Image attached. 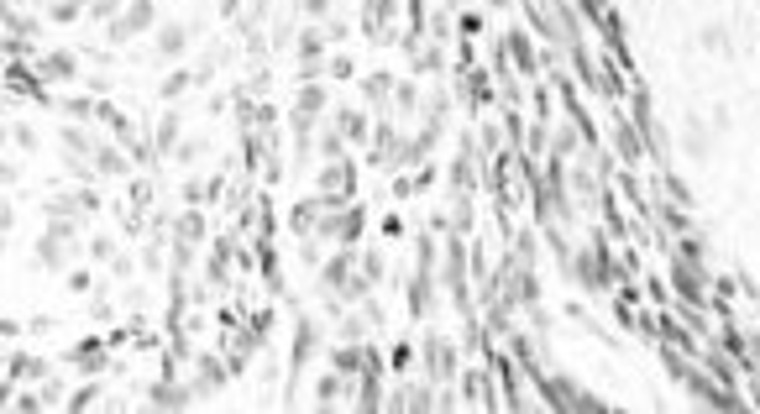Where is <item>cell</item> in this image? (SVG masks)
Segmentation results:
<instances>
[{
    "instance_id": "10",
    "label": "cell",
    "mask_w": 760,
    "mask_h": 414,
    "mask_svg": "<svg viewBox=\"0 0 760 414\" xmlns=\"http://www.w3.org/2000/svg\"><path fill=\"white\" fill-rule=\"evenodd\" d=\"M95 163H100L105 173H121V152H111V147H100V152H95Z\"/></svg>"
},
{
    "instance_id": "8",
    "label": "cell",
    "mask_w": 760,
    "mask_h": 414,
    "mask_svg": "<svg viewBox=\"0 0 760 414\" xmlns=\"http://www.w3.org/2000/svg\"><path fill=\"white\" fill-rule=\"evenodd\" d=\"M74 362H79V367H100V346H95V341L74 346Z\"/></svg>"
},
{
    "instance_id": "1",
    "label": "cell",
    "mask_w": 760,
    "mask_h": 414,
    "mask_svg": "<svg viewBox=\"0 0 760 414\" xmlns=\"http://www.w3.org/2000/svg\"><path fill=\"white\" fill-rule=\"evenodd\" d=\"M152 21H157V6H152V0H131L126 16H116V21H111V37H116V43H126V37L147 32Z\"/></svg>"
},
{
    "instance_id": "3",
    "label": "cell",
    "mask_w": 760,
    "mask_h": 414,
    "mask_svg": "<svg viewBox=\"0 0 760 414\" xmlns=\"http://www.w3.org/2000/svg\"><path fill=\"white\" fill-rule=\"evenodd\" d=\"M74 69H79L74 52H48V58H43V74L48 79H74Z\"/></svg>"
},
{
    "instance_id": "9",
    "label": "cell",
    "mask_w": 760,
    "mask_h": 414,
    "mask_svg": "<svg viewBox=\"0 0 760 414\" xmlns=\"http://www.w3.org/2000/svg\"><path fill=\"white\" fill-rule=\"evenodd\" d=\"M189 84H194L189 74H168V79H163V95L173 100V95H184V89H189Z\"/></svg>"
},
{
    "instance_id": "12",
    "label": "cell",
    "mask_w": 760,
    "mask_h": 414,
    "mask_svg": "<svg viewBox=\"0 0 760 414\" xmlns=\"http://www.w3.org/2000/svg\"><path fill=\"white\" fill-rule=\"evenodd\" d=\"M210 383H220V367H216V362L199 367V388H210Z\"/></svg>"
},
{
    "instance_id": "2",
    "label": "cell",
    "mask_w": 760,
    "mask_h": 414,
    "mask_svg": "<svg viewBox=\"0 0 760 414\" xmlns=\"http://www.w3.org/2000/svg\"><path fill=\"white\" fill-rule=\"evenodd\" d=\"M189 47V26H157V52L163 58H179Z\"/></svg>"
},
{
    "instance_id": "7",
    "label": "cell",
    "mask_w": 760,
    "mask_h": 414,
    "mask_svg": "<svg viewBox=\"0 0 760 414\" xmlns=\"http://www.w3.org/2000/svg\"><path fill=\"white\" fill-rule=\"evenodd\" d=\"M179 142V116H163V121H157V147H173Z\"/></svg>"
},
{
    "instance_id": "4",
    "label": "cell",
    "mask_w": 760,
    "mask_h": 414,
    "mask_svg": "<svg viewBox=\"0 0 760 414\" xmlns=\"http://www.w3.org/2000/svg\"><path fill=\"white\" fill-rule=\"evenodd\" d=\"M152 404L157 409H179V404H189V393L173 388V383H157V388H152Z\"/></svg>"
},
{
    "instance_id": "5",
    "label": "cell",
    "mask_w": 760,
    "mask_h": 414,
    "mask_svg": "<svg viewBox=\"0 0 760 414\" xmlns=\"http://www.w3.org/2000/svg\"><path fill=\"white\" fill-rule=\"evenodd\" d=\"M320 47H325V37H320V32H304V37H299V58H304V63H315Z\"/></svg>"
},
{
    "instance_id": "11",
    "label": "cell",
    "mask_w": 760,
    "mask_h": 414,
    "mask_svg": "<svg viewBox=\"0 0 760 414\" xmlns=\"http://www.w3.org/2000/svg\"><path fill=\"white\" fill-rule=\"evenodd\" d=\"M52 16H58V21H74L79 6H74V0H58V6H52Z\"/></svg>"
},
{
    "instance_id": "6",
    "label": "cell",
    "mask_w": 760,
    "mask_h": 414,
    "mask_svg": "<svg viewBox=\"0 0 760 414\" xmlns=\"http://www.w3.org/2000/svg\"><path fill=\"white\" fill-rule=\"evenodd\" d=\"M320 105H325V89H320V84H310V89H299V105H294V111H310V116H315Z\"/></svg>"
}]
</instances>
